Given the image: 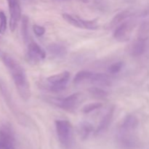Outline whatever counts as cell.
Segmentation results:
<instances>
[{
	"label": "cell",
	"mask_w": 149,
	"mask_h": 149,
	"mask_svg": "<svg viewBox=\"0 0 149 149\" xmlns=\"http://www.w3.org/2000/svg\"><path fill=\"white\" fill-rule=\"evenodd\" d=\"M77 131L80 138L82 140H86L93 131V125L89 122H81L77 127Z\"/></svg>",
	"instance_id": "9a60e30c"
},
{
	"label": "cell",
	"mask_w": 149,
	"mask_h": 149,
	"mask_svg": "<svg viewBox=\"0 0 149 149\" xmlns=\"http://www.w3.org/2000/svg\"><path fill=\"white\" fill-rule=\"evenodd\" d=\"M1 57L4 64L11 74L19 95L25 101L29 100L31 95V92L24 68L10 55L2 53Z\"/></svg>",
	"instance_id": "6da1fadb"
},
{
	"label": "cell",
	"mask_w": 149,
	"mask_h": 149,
	"mask_svg": "<svg viewBox=\"0 0 149 149\" xmlns=\"http://www.w3.org/2000/svg\"><path fill=\"white\" fill-rule=\"evenodd\" d=\"M7 17L4 12L0 11V34H4L7 30Z\"/></svg>",
	"instance_id": "d4e9b609"
},
{
	"label": "cell",
	"mask_w": 149,
	"mask_h": 149,
	"mask_svg": "<svg viewBox=\"0 0 149 149\" xmlns=\"http://www.w3.org/2000/svg\"><path fill=\"white\" fill-rule=\"evenodd\" d=\"M55 124L60 143L64 148H70L74 143V130L71 124L63 119L56 120Z\"/></svg>",
	"instance_id": "7a4b0ae2"
},
{
	"label": "cell",
	"mask_w": 149,
	"mask_h": 149,
	"mask_svg": "<svg viewBox=\"0 0 149 149\" xmlns=\"http://www.w3.org/2000/svg\"><path fill=\"white\" fill-rule=\"evenodd\" d=\"M47 50L55 58H63L67 54V49L65 47L58 43H52L48 45Z\"/></svg>",
	"instance_id": "4fadbf2b"
},
{
	"label": "cell",
	"mask_w": 149,
	"mask_h": 149,
	"mask_svg": "<svg viewBox=\"0 0 149 149\" xmlns=\"http://www.w3.org/2000/svg\"><path fill=\"white\" fill-rule=\"evenodd\" d=\"M79 1H81L83 3H87L89 1V0H79Z\"/></svg>",
	"instance_id": "4316f807"
},
{
	"label": "cell",
	"mask_w": 149,
	"mask_h": 149,
	"mask_svg": "<svg viewBox=\"0 0 149 149\" xmlns=\"http://www.w3.org/2000/svg\"><path fill=\"white\" fill-rule=\"evenodd\" d=\"M138 38L142 39H147L149 38V19L143 22L138 31Z\"/></svg>",
	"instance_id": "ffe728a7"
},
{
	"label": "cell",
	"mask_w": 149,
	"mask_h": 149,
	"mask_svg": "<svg viewBox=\"0 0 149 149\" xmlns=\"http://www.w3.org/2000/svg\"><path fill=\"white\" fill-rule=\"evenodd\" d=\"M90 81L92 84L101 87H109L112 82L110 76L103 73H93Z\"/></svg>",
	"instance_id": "7c38bea8"
},
{
	"label": "cell",
	"mask_w": 149,
	"mask_h": 149,
	"mask_svg": "<svg viewBox=\"0 0 149 149\" xmlns=\"http://www.w3.org/2000/svg\"><path fill=\"white\" fill-rule=\"evenodd\" d=\"M24 1H31V0H24Z\"/></svg>",
	"instance_id": "83f0119b"
},
{
	"label": "cell",
	"mask_w": 149,
	"mask_h": 149,
	"mask_svg": "<svg viewBox=\"0 0 149 149\" xmlns=\"http://www.w3.org/2000/svg\"><path fill=\"white\" fill-rule=\"evenodd\" d=\"M81 98H82V95L81 93H74L65 98L58 99L56 100L55 103L61 109L69 111H72L77 109Z\"/></svg>",
	"instance_id": "52a82bcc"
},
{
	"label": "cell",
	"mask_w": 149,
	"mask_h": 149,
	"mask_svg": "<svg viewBox=\"0 0 149 149\" xmlns=\"http://www.w3.org/2000/svg\"><path fill=\"white\" fill-rule=\"evenodd\" d=\"M138 124H139V121L135 115H127L121 125L119 131L120 132H134L138 127Z\"/></svg>",
	"instance_id": "30bf717a"
},
{
	"label": "cell",
	"mask_w": 149,
	"mask_h": 149,
	"mask_svg": "<svg viewBox=\"0 0 149 149\" xmlns=\"http://www.w3.org/2000/svg\"><path fill=\"white\" fill-rule=\"evenodd\" d=\"M0 91H1L2 96L4 97V100L7 103V105L10 108V111L13 112V114L15 115V116L18 119L19 122H25L24 118H26V116L16 107V105L15 104V103H13V98H12L10 91L7 88V84L2 79H0Z\"/></svg>",
	"instance_id": "277c9868"
},
{
	"label": "cell",
	"mask_w": 149,
	"mask_h": 149,
	"mask_svg": "<svg viewBox=\"0 0 149 149\" xmlns=\"http://www.w3.org/2000/svg\"><path fill=\"white\" fill-rule=\"evenodd\" d=\"M88 92L90 95L93 96L95 98L97 99H105L108 97L109 93L106 90H103L98 87H92L88 89Z\"/></svg>",
	"instance_id": "ac0fdd59"
},
{
	"label": "cell",
	"mask_w": 149,
	"mask_h": 149,
	"mask_svg": "<svg viewBox=\"0 0 149 149\" xmlns=\"http://www.w3.org/2000/svg\"><path fill=\"white\" fill-rule=\"evenodd\" d=\"M33 30L34 31V33L37 36H42L45 34V29L43 26H39V25H33Z\"/></svg>",
	"instance_id": "484cf974"
},
{
	"label": "cell",
	"mask_w": 149,
	"mask_h": 149,
	"mask_svg": "<svg viewBox=\"0 0 149 149\" xmlns=\"http://www.w3.org/2000/svg\"><path fill=\"white\" fill-rule=\"evenodd\" d=\"M46 58V52L45 49L34 42H31L29 44L27 50L28 61L33 64L39 63Z\"/></svg>",
	"instance_id": "8992f818"
},
{
	"label": "cell",
	"mask_w": 149,
	"mask_h": 149,
	"mask_svg": "<svg viewBox=\"0 0 149 149\" xmlns=\"http://www.w3.org/2000/svg\"><path fill=\"white\" fill-rule=\"evenodd\" d=\"M124 66L123 62H116L115 63H113L109 67V72L111 74H118L121 70L122 69Z\"/></svg>",
	"instance_id": "cb8c5ba5"
},
{
	"label": "cell",
	"mask_w": 149,
	"mask_h": 149,
	"mask_svg": "<svg viewBox=\"0 0 149 149\" xmlns=\"http://www.w3.org/2000/svg\"><path fill=\"white\" fill-rule=\"evenodd\" d=\"M62 16L63 18L67 23H69L70 25L74 26V27L82 29V26H81V18L72 15L68 14V13H63V14L62 15Z\"/></svg>",
	"instance_id": "d6986e66"
},
{
	"label": "cell",
	"mask_w": 149,
	"mask_h": 149,
	"mask_svg": "<svg viewBox=\"0 0 149 149\" xmlns=\"http://www.w3.org/2000/svg\"><path fill=\"white\" fill-rule=\"evenodd\" d=\"M81 26H82V29H89V30H95L97 29L98 26H97V19L95 20H86L81 19Z\"/></svg>",
	"instance_id": "7402d4cb"
},
{
	"label": "cell",
	"mask_w": 149,
	"mask_h": 149,
	"mask_svg": "<svg viewBox=\"0 0 149 149\" xmlns=\"http://www.w3.org/2000/svg\"><path fill=\"white\" fill-rule=\"evenodd\" d=\"M133 23L131 20L122 22L113 32V38L119 42H126L129 40L131 32L133 29Z\"/></svg>",
	"instance_id": "ba28073f"
},
{
	"label": "cell",
	"mask_w": 149,
	"mask_h": 149,
	"mask_svg": "<svg viewBox=\"0 0 149 149\" xmlns=\"http://www.w3.org/2000/svg\"><path fill=\"white\" fill-rule=\"evenodd\" d=\"M70 79V73L63 71L58 74L48 77L47 81L50 84V90L55 93H59L66 88Z\"/></svg>",
	"instance_id": "3957f363"
},
{
	"label": "cell",
	"mask_w": 149,
	"mask_h": 149,
	"mask_svg": "<svg viewBox=\"0 0 149 149\" xmlns=\"http://www.w3.org/2000/svg\"><path fill=\"white\" fill-rule=\"evenodd\" d=\"M131 15V13L130 10H124V11L120 12L118 14H116L114 17H113L111 20L109 22V25L107 27L109 29H113V28L116 27L118 25L122 23L125 19L129 17Z\"/></svg>",
	"instance_id": "2e32d148"
},
{
	"label": "cell",
	"mask_w": 149,
	"mask_h": 149,
	"mask_svg": "<svg viewBox=\"0 0 149 149\" xmlns=\"http://www.w3.org/2000/svg\"><path fill=\"white\" fill-rule=\"evenodd\" d=\"M10 11V29L14 32L17 28L19 20L21 18V9L19 0H7Z\"/></svg>",
	"instance_id": "5b68a950"
},
{
	"label": "cell",
	"mask_w": 149,
	"mask_h": 149,
	"mask_svg": "<svg viewBox=\"0 0 149 149\" xmlns=\"http://www.w3.org/2000/svg\"><path fill=\"white\" fill-rule=\"evenodd\" d=\"M146 49V40L138 38L131 48V55L134 57L141 56Z\"/></svg>",
	"instance_id": "5bb4252c"
},
{
	"label": "cell",
	"mask_w": 149,
	"mask_h": 149,
	"mask_svg": "<svg viewBox=\"0 0 149 149\" xmlns=\"http://www.w3.org/2000/svg\"><path fill=\"white\" fill-rule=\"evenodd\" d=\"M93 72L89 71H80L77 73L74 78V83L75 84H81L84 81L90 80Z\"/></svg>",
	"instance_id": "e0dca14e"
},
{
	"label": "cell",
	"mask_w": 149,
	"mask_h": 149,
	"mask_svg": "<svg viewBox=\"0 0 149 149\" xmlns=\"http://www.w3.org/2000/svg\"><path fill=\"white\" fill-rule=\"evenodd\" d=\"M113 113H114V108L112 107L109 109L107 113L103 116V117L100 120L97 130H95V135H100V134L103 133L109 128V125H111L112 120H113Z\"/></svg>",
	"instance_id": "8fae6325"
},
{
	"label": "cell",
	"mask_w": 149,
	"mask_h": 149,
	"mask_svg": "<svg viewBox=\"0 0 149 149\" xmlns=\"http://www.w3.org/2000/svg\"><path fill=\"white\" fill-rule=\"evenodd\" d=\"M102 107V103H91L86 105L83 107L82 111L84 113H89L92 111L100 109Z\"/></svg>",
	"instance_id": "603a6c76"
},
{
	"label": "cell",
	"mask_w": 149,
	"mask_h": 149,
	"mask_svg": "<svg viewBox=\"0 0 149 149\" xmlns=\"http://www.w3.org/2000/svg\"><path fill=\"white\" fill-rule=\"evenodd\" d=\"M118 143L122 149H135L138 145V140L134 132L119 131Z\"/></svg>",
	"instance_id": "9c48e42d"
},
{
	"label": "cell",
	"mask_w": 149,
	"mask_h": 149,
	"mask_svg": "<svg viewBox=\"0 0 149 149\" xmlns=\"http://www.w3.org/2000/svg\"><path fill=\"white\" fill-rule=\"evenodd\" d=\"M29 17L27 16L23 15L22 19V36L25 42H28L29 40Z\"/></svg>",
	"instance_id": "44dd1931"
}]
</instances>
